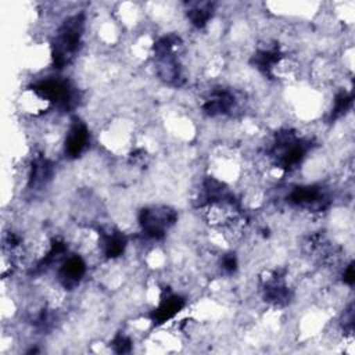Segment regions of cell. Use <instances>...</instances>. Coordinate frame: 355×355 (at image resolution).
<instances>
[{"label": "cell", "instance_id": "6da1fadb", "mask_svg": "<svg viewBox=\"0 0 355 355\" xmlns=\"http://www.w3.org/2000/svg\"><path fill=\"white\" fill-rule=\"evenodd\" d=\"M139 132L137 122L132 116L116 114L100 126L97 143L108 155L126 158L137 144Z\"/></svg>", "mask_w": 355, "mask_h": 355}, {"label": "cell", "instance_id": "7a4b0ae2", "mask_svg": "<svg viewBox=\"0 0 355 355\" xmlns=\"http://www.w3.org/2000/svg\"><path fill=\"white\" fill-rule=\"evenodd\" d=\"M54 107L50 96L37 85L22 87L15 98V108L25 121H40L49 116Z\"/></svg>", "mask_w": 355, "mask_h": 355}, {"label": "cell", "instance_id": "3957f363", "mask_svg": "<svg viewBox=\"0 0 355 355\" xmlns=\"http://www.w3.org/2000/svg\"><path fill=\"white\" fill-rule=\"evenodd\" d=\"M162 129L166 136L180 144L191 143L198 135V128L194 119L189 112L180 111L179 108L169 110L162 114Z\"/></svg>", "mask_w": 355, "mask_h": 355}, {"label": "cell", "instance_id": "277c9868", "mask_svg": "<svg viewBox=\"0 0 355 355\" xmlns=\"http://www.w3.org/2000/svg\"><path fill=\"white\" fill-rule=\"evenodd\" d=\"M155 46H157V36L153 32L137 31L132 33L125 51L133 64L143 65L154 60Z\"/></svg>", "mask_w": 355, "mask_h": 355}, {"label": "cell", "instance_id": "5b68a950", "mask_svg": "<svg viewBox=\"0 0 355 355\" xmlns=\"http://www.w3.org/2000/svg\"><path fill=\"white\" fill-rule=\"evenodd\" d=\"M114 18L121 25L123 32H137L140 31L146 17L143 4L133 3V1H123L118 3L115 11H112Z\"/></svg>", "mask_w": 355, "mask_h": 355}]
</instances>
